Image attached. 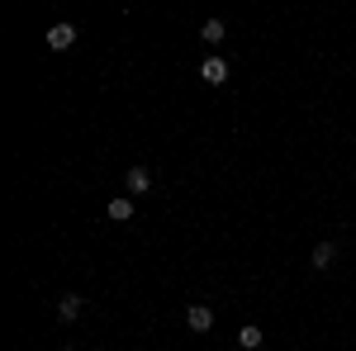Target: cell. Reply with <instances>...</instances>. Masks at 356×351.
I'll return each instance as SVG.
<instances>
[{"label":"cell","mask_w":356,"mask_h":351,"mask_svg":"<svg viewBox=\"0 0 356 351\" xmlns=\"http://www.w3.org/2000/svg\"><path fill=\"white\" fill-rule=\"evenodd\" d=\"M124 190H129V195H147V190H152V171H147V166H129V171H124Z\"/></svg>","instance_id":"1"},{"label":"cell","mask_w":356,"mask_h":351,"mask_svg":"<svg viewBox=\"0 0 356 351\" xmlns=\"http://www.w3.org/2000/svg\"><path fill=\"white\" fill-rule=\"evenodd\" d=\"M200 76H204L209 85H223V81H228V62H223L219 53H214V57H204V62H200Z\"/></svg>","instance_id":"2"},{"label":"cell","mask_w":356,"mask_h":351,"mask_svg":"<svg viewBox=\"0 0 356 351\" xmlns=\"http://www.w3.org/2000/svg\"><path fill=\"white\" fill-rule=\"evenodd\" d=\"M72 43H76V24H53L48 28V48H53V53H67Z\"/></svg>","instance_id":"3"},{"label":"cell","mask_w":356,"mask_h":351,"mask_svg":"<svg viewBox=\"0 0 356 351\" xmlns=\"http://www.w3.org/2000/svg\"><path fill=\"white\" fill-rule=\"evenodd\" d=\"M81 309H86V299H81V295L57 299V323H76V318H81Z\"/></svg>","instance_id":"4"},{"label":"cell","mask_w":356,"mask_h":351,"mask_svg":"<svg viewBox=\"0 0 356 351\" xmlns=\"http://www.w3.org/2000/svg\"><path fill=\"white\" fill-rule=\"evenodd\" d=\"M105 214H110L114 223H129V218H134V195H119V199H110V204H105Z\"/></svg>","instance_id":"5"},{"label":"cell","mask_w":356,"mask_h":351,"mask_svg":"<svg viewBox=\"0 0 356 351\" xmlns=\"http://www.w3.org/2000/svg\"><path fill=\"white\" fill-rule=\"evenodd\" d=\"M186 327H191V332H209V327H214V313H209L204 304H195L191 313H186Z\"/></svg>","instance_id":"6"},{"label":"cell","mask_w":356,"mask_h":351,"mask_svg":"<svg viewBox=\"0 0 356 351\" xmlns=\"http://www.w3.org/2000/svg\"><path fill=\"white\" fill-rule=\"evenodd\" d=\"M332 256H337V247H332V243H318L314 252H309V261H314V270H328V266H332Z\"/></svg>","instance_id":"7"},{"label":"cell","mask_w":356,"mask_h":351,"mask_svg":"<svg viewBox=\"0 0 356 351\" xmlns=\"http://www.w3.org/2000/svg\"><path fill=\"white\" fill-rule=\"evenodd\" d=\"M238 347H243V351H257V347H261V327H257V323L238 327Z\"/></svg>","instance_id":"8"},{"label":"cell","mask_w":356,"mask_h":351,"mask_svg":"<svg viewBox=\"0 0 356 351\" xmlns=\"http://www.w3.org/2000/svg\"><path fill=\"white\" fill-rule=\"evenodd\" d=\"M223 33H228L223 19H204V24H200V38H204V43H223Z\"/></svg>","instance_id":"9"}]
</instances>
